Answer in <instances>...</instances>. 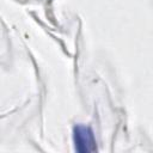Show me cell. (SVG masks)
<instances>
[{
  "label": "cell",
  "mask_w": 153,
  "mask_h": 153,
  "mask_svg": "<svg viewBox=\"0 0 153 153\" xmlns=\"http://www.w3.org/2000/svg\"><path fill=\"white\" fill-rule=\"evenodd\" d=\"M74 143L75 149L81 153L93 152L96 149L93 133L88 127L85 126H76L74 128Z\"/></svg>",
  "instance_id": "cell-1"
}]
</instances>
